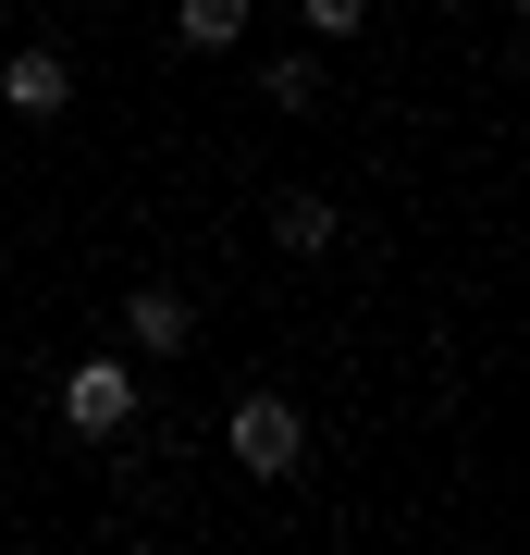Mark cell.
Segmentation results:
<instances>
[{"label":"cell","mask_w":530,"mask_h":555,"mask_svg":"<svg viewBox=\"0 0 530 555\" xmlns=\"http://www.w3.org/2000/svg\"><path fill=\"white\" fill-rule=\"evenodd\" d=\"M222 444H235V469H259V481H284L296 456H309V420H296L284 396H235V420H222Z\"/></svg>","instance_id":"1"},{"label":"cell","mask_w":530,"mask_h":555,"mask_svg":"<svg viewBox=\"0 0 530 555\" xmlns=\"http://www.w3.org/2000/svg\"><path fill=\"white\" fill-rule=\"evenodd\" d=\"M62 420H75L87 444H112L124 420H137V371H124V358H75V371H62Z\"/></svg>","instance_id":"2"},{"label":"cell","mask_w":530,"mask_h":555,"mask_svg":"<svg viewBox=\"0 0 530 555\" xmlns=\"http://www.w3.org/2000/svg\"><path fill=\"white\" fill-rule=\"evenodd\" d=\"M124 334H137L148 358H185V334H197V297H185V284H137V297H124Z\"/></svg>","instance_id":"3"},{"label":"cell","mask_w":530,"mask_h":555,"mask_svg":"<svg viewBox=\"0 0 530 555\" xmlns=\"http://www.w3.org/2000/svg\"><path fill=\"white\" fill-rule=\"evenodd\" d=\"M0 100H13V112H62V100H75L62 50H13V62H0Z\"/></svg>","instance_id":"4"},{"label":"cell","mask_w":530,"mask_h":555,"mask_svg":"<svg viewBox=\"0 0 530 555\" xmlns=\"http://www.w3.org/2000/svg\"><path fill=\"white\" fill-rule=\"evenodd\" d=\"M272 247H284V259H321V247H334V198L284 185V198H272Z\"/></svg>","instance_id":"5"},{"label":"cell","mask_w":530,"mask_h":555,"mask_svg":"<svg viewBox=\"0 0 530 555\" xmlns=\"http://www.w3.org/2000/svg\"><path fill=\"white\" fill-rule=\"evenodd\" d=\"M173 25H185V50H235L247 38V0H185Z\"/></svg>","instance_id":"6"},{"label":"cell","mask_w":530,"mask_h":555,"mask_svg":"<svg viewBox=\"0 0 530 555\" xmlns=\"http://www.w3.org/2000/svg\"><path fill=\"white\" fill-rule=\"evenodd\" d=\"M309 100H321V62H309V50L272 62V112H309Z\"/></svg>","instance_id":"7"},{"label":"cell","mask_w":530,"mask_h":555,"mask_svg":"<svg viewBox=\"0 0 530 555\" xmlns=\"http://www.w3.org/2000/svg\"><path fill=\"white\" fill-rule=\"evenodd\" d=\"M309 25H321V38H358V25H371V0H309Z\"/></svg>","instance_id":"8"},{"label":"cell","mask_w":530,"mask_h":555,"mask_svg":"<svg viewBox=\"0 0 530 555\" xmlns=\"http://www.w3.org/2000/svg\"><path fill=\"white\" fill-rule=\"evenodd\" d=\"M0 13H13V0H0Z\"/></svg>","instance_id":"9"}]
</instances>
